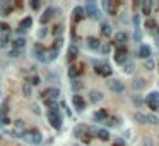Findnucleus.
Wrapping results in <instances>:
<instances>
[{"label": "nucleus", "instance_id": "obj_1", "mask_svg": "<svg viewBox=\"0 0 159 146\" xmlns=\"http://www.w3.org/2000/svg\"><path fill=\"white\" fill-rule=\"evenodd\" d=\"M22 139L26 143H29V144H33V146H40L41 143H43V136H41V132L38 131V129L24 131L22 132Z\"/></svg>", "mask_w": 159, "mask_h": 146}, {"label": "nucleus", "instance_id": "obj_2", "mask_svg": "<svg viewBox=\"0 0 159 146\" xmlns=\"http://www.w3.org/2000/svg\"><path fill=\"white\" fill-rule=\"evenodd\" d=\"M48 120L52 124V127H55L56 131L62 129V115H60V110L58 108H52L48 110Z\"/></svg>", "mask_w": 159, "mask_h": 146}, {"label": "nucleus", "instance_id": "obj_3", "mask_svg": "<svg viewBox=\"0 0 159 146\" xmlns=\"http://www.w3.org/2000/svg\"><path fill=\"white\" fill-rule=\"evenodd\" d=\"M84 12H86V15L96 19V21H99V19H101V11L96 7L94 2H87V4L84 5Z\"/></svg>", "mask_w": 159, "mask_h": 146}, {"label": "nucleus", "instance_id": "obj_4", "mask_svg": "<svg viewBox=\"0 0 159 146\" xmlns=\"http://www.w3.org/2000/svg\"><path fill=\"white\" fill-rule=\"evenodd\" d=\"M145 103H147V107L149 108H152V110H159V93L157 91H151V93L145 96Z\"/></svg>", "mask_w": 159, "mask_h": 146}, {"label": "nucleus", "instance_id": "obj_5", "mask_svg": "<svg viewBox=\"0 0 159 146\" xmlns=\"http://www.w3.org/2000/svg\"><path fill=\"white\" fill-rule=\"evenodd\" d=\"M33 53L40 62H48V52H46V48H44L41 43H36V45H34Z\"/></svg>", "mask_w": 159, "mask_h": 146}, {"label": "nucleus", "instance_id": "obj_6", "mask_svg": "<svg viewBox=\"0 0 159 146\" xmlns=\"http://www.w3.org/2000/svg\"><path fill=\"white\" fill-rule=\"evenodd\" d=\"M93 64H94V67H96V72H98V74L104 76V77L111 76V72H113V69H111L108 64H104V62H96V60H94Z\"/></svg>", "mask_w": 159, "mask_h": 146}, {"label": "nucleus", "instance_id": "obj_7", "mask_svg": "<svg viewBox=\"0 0 159 146\" xmlns=\"http://www.w3.org/2000/svg\"><path fill=\"white\" fill-rule=\"evenodd\" d=\"M127 53H128V50H127V46H118L115 52V62L120 65H125L127 64Z\"/></svg>", "mask_w": 159, "mask_h": 146}, {"label": "nucleus", "instance_id": "obj_8", "mask_svg": "<svg viewBox=\"0 0 159 146\" xmlns=\"http://www.w3.org/2000/svg\"><path fill=\"white\" fill-rule=\"evenodd\" d=\"M60 96L58 88H46L44 91H41V100H56Z\"/></svg>", "mask_w": 159, "mask_h": 146}, {"label": "nucleus", "instance_id": "obj_9", "mask_svg": "<svg viewBox=\"0 0 159 146\" xmlns=\"http://www.w3.org/2000/svg\"><path fill=\"white\" fill-rule=\"evenodd\" d=\"M106 84H108V88H110L113 93H116V95H118V93H123V91H125V84H123L122 81H118V79H110Z\"/></svg>", "mask_w": 159, "mask_h": 146}, {"label": "nucleus", "instance_id": "obj_10", "mask_svg": "<svg viewBox=\"0 0 159 146\" xmlns=\"http://www.w3.org/2000/svg\"><path fill=\"white\" fill-rule=\"evenodd\" d=\"M74 136H75L77 139H82V141H86V143L91 141V136L87 134V131H86V127L82 126V124H79L77 127L74 129Z\"/></svg>", "mask_w": 159, "mask_h": 146}, {"label": "nucleus", "instance_id": "obj_11", "mask_svg": "<svg viewBox=\"0 0 159 146\" xmlns=\"http://www.w3.org/2000/svg\"><path fill=\"white\" fill-rule=\"evenodd\" d=\"M56 12H60L58 9H55V7H46V9H44V12L41 14V17H40V23L44 26V24L48 23V21H50V19H52L53 15L56 14Z\"/></svg>", "mask_w": 159, "mask_h": 146}, {"label": "nucleus", "instance_id": "obj_12", "mask_svg": "<svg viewBox=\"0 0 159 146\" xmlns=\"http://www.w3.org/2000/svg\"><path fill=\"white\" fill-rule=\"evenodd\" d=\"M72 105L75 107V110H77V112H84V110H86L84 96H81V95H74V96H72Z\"/></svg>", "mask_w": 159, "mask_h": 146}, {"label": "nucleus", "instance_id": "obj_13", "mask_svg": "<svg viewBox=\"0 0 159 146\" xmlns=\"http://www.w3.org/2000/svg\"><path fill=\"white\" fill-rule=\"evenodd\" d=\"M31 26H33V17H31V15H27V17H24L21 23H19V29H17V33H19V34H24Z\"/></svg>", "mask_w": 159, "mask_h": 146}, {"label": "nucleus", "instance_id": "obj_14", "mask_svg": "<svg viewBox=\"0 0 159 146\" xmlns=\"http://www.w3.org/2000/svg\"><path fill=\"white\" fill-rule=\"evenodd\" d=\"M12 9H14V5H12L9 0L2 2V4H0V15H9L12 12Z\"/></svg>", "mask_w": 159, "mask_h": 146}, {"label": "nucleus", "instance_id": "obj_15", "mask_svg": "<svg viewBox=\"0 0 159 146\" xmlns=\"http://www.w3.org/2000/svg\"><path fill=\"white\" fill-rule=\"evenodd\" d=\"M151 55H152L151 46L149 45H140V48H139V57H142L144 60H147V59H151Z\"/></svg>", "mask_w": 159, "mask_h": 146}, {"label": "nucleus", "instance_id": "obj_16", "mask_svg": "<svg viewBox=\"0 0 159 146\" xmlns=\"http://www.w3.org/2000/svg\"><path fill=\"white\" fill-rule=\"evenodd\" d=\"M103 100V93L98 90H91V93H89V101L91 103H99V101Z\"/></svg>", "mask_w": 159, "mask_h": 146}, {"label": "nucleus", "instance_id": "obj_17", "mask_svg": "<svg viewBox=\"0 0 159 146\" xmlns=\"http://www.w3.org/2000/svg\"><path fill=\"white\" fill-rule=\"evenodd\" d=\"M115 41L118 43L120 46H125V43L128 41V34L123 33V31H118V33L115 34Z\"/></svg>", "mask_w": 159, "mask_h": 146}, {"label": "nucleus", "instance_id": "obj_18", "mask_svg": "<svg viewBox=\"0 0 159 146\" xmlns=\"http://www.w3.org/2000/svg\"><path fill=\"white\" fill-rule=\"evenodd\" d=\"M12 45H14V48H17V50H24V46H26V38H24V36L14 38Z\"/></svg>", "mask_w": 159, "mask_h": 146}, {"label": "nucleus", "instance_id": "obj_19", "mask_svg": "<svg viewBox=\"0 0 159 146\" xmlns=\"http://www.w3.org/2000/svg\"><path fill=\"white\" fill-rule=\"evenodd\" d=\"M132 88H133L135 91H140V90H144V88H145V81H144L142 77H135V79L132 81Z\"/></svg>", "mask_w": 159, "mask_h": 146}, {"label": "nucleus", "instance_id": "obj_20", "mask_svg": "<svg viewBox=\"0 0 159 146\" xmlns=\"http://www.w3.org/2000/svg\"><path fill=\"white\" fill-rule=\"evenodd\" d=\"M93 119L96 120V122H104V120L108 119V112H106L104 108H103V110H98V112L93 115Z\"/></svg>", "mask_w": 159, "mask_h": 146}, {"label": "nucleus", "instance_id": "obj_21", "mask_svg": "<svg viewBox=\"0 0 159 146\" xmlns=\"http://www.w3.org/2000/svg\"><path fill=\"white\" fill-rule=\"evenodd\" d=\"M86 17V12H84V7H75L74 9V21H82Z\"/></svg>", "mask_w": 159, "mask_h": 146}, {"label": "nucleus", "instance_id": "obj_22", "mask_svg": "<svg viewBox=\"0 0 159 146\" xmlns=\"http://www.w3.org/2000/svg\"><path fill=\"white\" fill-rule=\"evenodd\" d=\"M77 55H79V46L75 45V43H72V45L69 46V60L77 59Z\"/></svg>", "mask_w": 159, "mask_h": 146}, {"label": "nucleus", "instance_id": "obj_23", "mask_svg": "<svg viewBox=\"0 0 159 146\" xmlns=\"http://www.w3.org/2000/svg\"><path fill=\"white\" fill-rule=\"evenodd\" d=\"M87 46L91 50H99L101 48V41L98 40V38H89V40H87Z\"/></svg>", "mask_w": 159, "mask_h": 146}, {"label": "nucleus", "instance_id": "obj_24", "mask_svg": "<svg viewBox=\"0 0 159 146\" xmlns=\"http://www.w3.org/2000/svg\"><path fill=\"white\" fill-rule=\"evenodd\" d=\"M133 120L139 122V124H147V115L142 113V112H135L133 113Z\"/></svg>", "mask_w": 159, "mask_h": 146}, {"label": "nucleus", "instance_id": "obj_25", "mask_svg": "<svg viewBox=\"0 0 159 146\" xmlns=\"http://www.w3.org/2000/svg\"><path fill=\"white\" fill-rule=\"evenodd\" d=\"M82 72V69L81 67H77V65H70V69H69V77L70 79H75L79 74Z\"/></svg>", "mask_w": 159, "mask_h": 146}, {"label": "nucleus", "instance_id": "obj_26", "mask_svg": "<svg viewBox=\"0 0 159 146\" xmlns=\"http://www.w3.org/2000/svg\"><path fill=\"white\" fill-rule=\"evenodd\" d=\"M9 41H10V33L0 34V48H5L9 45Z\"/></svg>", "mask_w": 159, "mask_h": 146}, {"label": "nucleus", "instance_id": "obj_27", "mask_svg": "<svg viewBox=\"0 0 159 146\" xmlns=\"http://www.w3.org/2000/svg\"><path fill=\"white\" fill-rule=\"evenodd\" d=\"M104 124H106L108 127H116V126H120V119L118 117H108L104 120Z\"/></svg>", "mask_w": 159, "mask_h": 146}, {"label": "nucleus", "instance_id": "obj_28", "mask_svg": "<svg viewBox=\"0 0 159 146\" xmlns=\"http://www.w3.org/2000/svg\"><path fill=\"white\" fill-rule=\"evenodd\" d=\"M103 9L108 12V14L115 15V4H111V2H108V0H104V2H103Z\"/></svg>", "mask_w": 159, "mask_h": 146}, {"label": "nucleus", "instance_id": "obj_29", "mask_svg": "<svg viewBox=\"0 0 159 146\" xmlns=\"http://www.w3.org/2000/svg\"><path fill=\"white\" fill-rule=\"evenodd\" d=\"M82 88H84V82H81L79 79H74V81H72V91H74L75 95H79V91H81Z\"/></svg>", "mask_w": 159, "mask_h": 146}, {"label": "nucleus", "instance_id": "obj_30", "mask_svg": "<svg viewBox=\"0 0 159 146\" xmlns=\"http://www.w3.org/2000/svg\"><path fill=\"white\" fill-rule=\"evenodd\" d=\"M96 136L101 139V141H108V139H110V132H108V129H98Z\"/></svg>", "mask_w": 159, "mask_h": 146}, {"label": "nucleus", "instance_id": "obj_31", "mask_svg": "<svg viewBox=\"0 0 159 146\" xmlns=\"http://www.w3.org/2000/svg\"><path fill=\"white\" fill-rule=\"evenodd\" d=\"M147 124H151V126H157V124H159V117L154 115V113H149V115H147Z\"/></svg>", "mask_w": 159, "mask_h": 146}, {"label": "nucleus", "instance_id": "obj_32", "mask_svg": "<svg viewBox=\"0 0 159 146\" xmlns=\"http://www.w3.org/2000/svg\"><path fill=\"white\" fill-rule=\"evenodd\" d=\"M14 127L17 129V132H19V131H22V129L26 127V122H24L22 119H15L14 120Z\"/></svg>", "mask_w": 159, "mask_h": 146}, {"label": "nucleus", "instance_id": "obj_33", "mask_svg": "<svg viewBox=\"0 0 159 146\" xmlns=\"http://www.w3.org/2000/svg\"><path fill=\"white\" fill-rule=\"evenodd\" d=\"M154 67H156V62L152 59L144 60V69H147V71H154Z\"/></svg>", "mask_w": 159, "mask_h": 146}, {"label": "nucleus", "instance_id": "obj_34", "mask_svg": "<svg viewBox=\"0 0 159 146\" xmlns=\"http://www.w3.org/2000/svg\"><path fill=\"white\" fill-rule=\"evenodd\" d=\"M22 95H24L26 98L31 96V84L29 82H24V84H22Z\"/></svg>", "mask_w": 159, "mask_h": 146}, {"label": "nucleus", "instance_id": "obj_35", "mask_svg": "<svg viewBox=\"0 0 159 146\" xmlns=\"http://www.w3.org/2000/svg\"><path fill=\"white\" fill-rule=\"evenodd\" d=\"M43 103L48 107V110H52V108H58V103H56V100H43Z\"/></svg>", "mask_w": 159, "mask_h": 146}, {"label": "nucleus", "instance_id": "obj_36", "mask_svg": "<svg viewBox=\"0 0 159 146\" xmlns=\"http://www.w3.org/2000/svg\"><path fill=\"white\" fill-rule=\"evenodd\" d=\"M56 57H58V50L52 46V48L48 50V62H50V60H55Z\"/></svg>", "mask_w": 159, "mask_h": 146}, {"label": "nucleus", "instance_id": "obj_37", "mask_svg": "<svg viewBox=\"0 0 159 146\" xmlns=\"http://www.w3.org/2000/svg\"><path fill=\"white\" fill-rule=\"evenodd\" d=\"M151 7H152L151 2H144V4H142V14L149 15V14H151Z\"/></svg>", "mask_w": 159, "mask_h": 146}, {"label": "nucleus", "instance_id": "obj_38", "mask_svg": "<svg viewBox=\"0 0 159 146\" xmlns=\"http://www.w3.org/2000/svg\"><path fill=\"white\" fill-rule=\"evenodd\" d=\"M101 33H103L104 36H111V26H110V24H106V23H104L103 26H101Z\"/></svg>", "mask_w": 159, "mask_h": 146}, {"label": "nucleus", "instance_id": "obj_39", "mask_svg": "<svg viewBox=\"0 0 159 146\" xmlns=\"http://www.w3.org/2000/svg\"><path fill=\"white\" fill-rule=\"evenodd\" d=\"M0 113H2V115H7V113H9V100H7V98H5V100H4V103H2V108H0Z\"/></svg>", "mask_w": 159, "mask_h": 146}, {"label": "nucleus", "instance_id": "obj_40", "mask_svg": "<svg viewBox=\"0 0 159 146\" xmlns=\"http://www.w3.org/2000/svg\"><path fill=\"white\" fill-rule=\"evenodd\" d=\"M133 69H135V65H133V62H127L125 65H123V71L127 72V74H132Z\"/></svg>", "mask_w": 159, "mask_h": 146}, {"label": "nucleus", "instance_id": "obj_41", "mask_svg": "<svg viewBox=\"0 0 159 146\" xmlns=\"http://www.w3.org/2000/svg\"><path fill=\"white\" fill-rule=\"evenodd\" d=\"M9 124H10V119H9V115H2V113H0V127L9 126Z\"/></svg>", "mask_w": 159, "mask_h": 146}, {"label": "nucleus", "instance_id": "obj_42", "mask_svg": "<svg viewBox=\"0 0 159 146\" xmlns=\"http://www.w3.org/2000/svg\"><path fill=\"white\" fill-rule=\"evenodd\" d=\"M27 82H31L33 86H38V84H40V82H41V79H40V76L33 74V76H31V77H29V81H27Z\"/></svg>", "mask_w": 159, "mask_h": 146}, {"label": "nucleus", "instance_id": "obj_43", "mask_svg": "<svg viewBox=\"0 0 159 146\" xmlns=\"http://www.w3.org/2000/svg\"><path fill=\"white\" fill-rule=\"evenodd\" d=\"M24 52V50H17V48H12L10 52H9V57L10 59H15V57H21V53Z\"/></svg>", "mask_w": 159, "mask_h": 146}, {"label": "nucleus", "instance_id": "obj_44", "mask_svg": "<svg viewBox=\"0 0 159 146\" xmlns=\"http://www.w3.org/2000/svg\"><path fill=\"white\" fill-rule=\"evenodd\" d=\"M4 33H10V26L7 23H0V34Z\"/></svg>", "mask_w": 159, "mask_h": 146}, {"label": "nucleus", "instance_id": "obj_45", "mask_svg": "<svg viewBox=\"0 0 159 146\" xmlns=\"http://www.w3.org/2000/svg\"><path fill=\"white\" fill-rule=\"evenodd\" d=\"M145 28L152 31L154 28H157V24H156V21H154V19H147V21H145Z\"/></svg>", "mask_w": 159, "mask_h": 146}, {"label": "nucleus", "instance_id": "obj_46", "mask_svg": "<svg viewBox=\"0 0 159 146\" xmlns=\"http://www.w3.org/2000/svg\"><path fill=\"white\" fill-rule=\"evenodd\" d=\"M63 45V38L62 36H56L55 38V43H53V48H56V50H60V46Z\"/></svg>", "mask_w": 159, "mask_h": 146}, {"label": "nucleus", "instance_id": "obj_47", "mask_svg": "<svg viewBox=\"0 0 159 146\" xmlns=\"http://www.w3.org/2000/svg\"><path fill=\"white\" fill-rule=\"evenodd\" d=\"M99 50H101V53H103V55H106V53L111 52V45H110V43H104V45L101 46Z\"/></svg>", "mask_w": 159, "mask_h": 146}, {"label": "nucleus", "instance_id": "obj_48", "mask_svg": "<svg viewBox=\"0 0 159 146\" xmlns=\"http://www.w3.org/2000/svg\"><path fill=\"white\" fill-rule=\"evenodd\" d=\"M46 34H48V28H44V26L41 28L40 31H38V38H44Z\"/></svg>", "mask_w": 159, "mask_h": 146}, {"label": "nucleus", "instance_id": "obj_49", "mask_svg": "<svg viewBox=\"0 0 159 146\" xmlns=\"http://www.w3.org/2000/svg\"><path fill=\"white\" fill-rule=\"evenodd\" d=\"M140 38H142L140 29H135V33L132 34V40H133V41H140Z\"/></svg>", "mask_w": 159, "mask_h": 146}, {"label": "nucleus", "instance_id": "obj_50", "mask_svg": "<svg viewBox=\"0 0 159 146\" xmlns=\"http://www.w3.org/2000/svg\"><path fill=\"white\" fill-rule=\"evenodd\" d=\"M142 146H154V143H152L151 138H144V141H142Z\"/></svg>", "mask_w": 159, "mask_h": 146}, {"label": "nucleus", "instance_id": "obj_51", "mask_svg": "<svg viewBox=\"0 0 159 146\" xmlns=\"http://www.w3.org/2000/svg\"><path fill=\"white\" fill-rule=\"evenodd\" d=\"M133 24H135V28L139 29V24H140V15H139V14L133 15Z\"/></svg>", "mask_w": 159, "mask_h": 146}, {"label": "nucleus", "instance_id": "obj_52", "mask_svg": "<svg viewBox=\"0 0 159 146\" xmlns=\"http://www.w3.org/2000/svg\"><path fill=\"white\" fill-rule=\"evenodd\" d=\"M62 31H63V26H60V24H58V26H55V29H53V33H55V36H56V34L60 36V34H62Z\"/></svg>", "mask_w": 159, "mask_h": 146}, {"label": "nucleus", "instance_id": "obj_53", "mask_svg": "<svg viewBox=\"0 0 159 146\" xmlns=\"http://www.w3.org/2000/svg\"><path fill=\"white\" fill-rule=\"evenodd\" d=\"M133 103H135V105H137V107H140L142 103H145V101H142L140 98H137V96H133Z\"/></svg>", "mask_w": 159, "mask_h": 146}, {"label": "nucleus", "instance_id": "obj_54", "mask_svg": "<svg viewBox=\"0 0 159 146\" xmlns=\"http://www.w3.org/2000/svg\"><path fill=\"white\" fill-rule=\"evenodd\" d=\"M115 146H125V139H122V138H118L115 141Z\"/></svg>", "mask_w": 159, "mask_h": 146}, {"label": "nucleus", "instance_id": "obj_55", "mask_svg": "<svg viewBox=\"0 0 159 146\" xmlns=\"http://www.w3.org/2000/svg\"><path fill=\"white\" fill-rule=\"evenodd\" d=\"M31 110H33V112L36 113V115L40 113V108H38V105H36V103H33V105H31Z\"/></svg>", "mask_w": 159, "mask_h": 146}, {"label": "nucleus", "instance_id": "obj_56", "mask_svg": "<svg viewBox=\"0 0 159 146\" xmlns=\"http://www.w3.org/2000/svg\"><path fill=\"white\" fill-rule=\"evenodd\" d=\"M40 2H36V0H33V2H31V7H33V9H40Z\"/></svg>", "mask_w": 159, "mask_h": 146}, {"label": "nucleus", "instance_id": "obj_57", "mask_svg": "<svg viewBox=\"0 0 159 146\" xmlns=\"http://www.w3.org/2000/svg\"><path fill=\"white\" fill-rule=\"evenodd\" d=\"M0 138H2V136H0Z\"/></svg>", "mask_w": 159, "mask_h": 146}, {"label": "nucleus", "instance_id": "obj_58", "mask_svg": "<svg viewBox=\"0 0 159 146\" xmlns=\"http://www.w3.org/2000/svg\"><path fill=\"white\" fill-rule=\"evenodd\" d=\"M0 4H2V2H0Z\"/></svg>", "mask_w": 159, "mask_h": 146}, {"label": "nucleus", "instance_id": "obj_59", "mask_svg": "<svg viewBox=\"0 0 159 146\" xmlns=\"http://www.w3.org/2000/svg\"><path fill=\"white\" fill-rule=\"evenodd\" d=\"M157 43H159V41H157Z\"/></svg>", "mask_w": 159, "mask_h": 146}]
</instances>
